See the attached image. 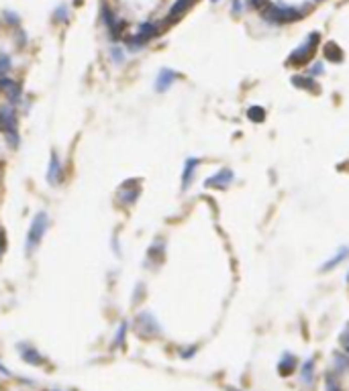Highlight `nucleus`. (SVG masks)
Wrapping results in <instances>:
<instances>
[{"label":"nucleus","instance_id":"f257e3e1","mask_svg":"<svg viewBox=\"0 0 349 391\" xmlns=\"http://www.w3.org/2000/svg\"><path fill=\"white\" fill-rule=\"evenodd\" d=\"M309 13L307 7H290V5H278V3H266L262 9V17L268 23L274 25H288V23H296L305 19V15Z\"/></svg>","mask_w":349,"mask_h":391},{"label":"nucleus","instance_id":"f03ea898","mask_svg":"<svg viewBox=\"0 0 349 391\" xmlns=\"http://www.w3.org/2000/svg\"><path fill=\"white\" fill-rule=\"evenodd\" d=\"M49 228V214L45 210H39L33 218H31V224H29V230H27V238H25V255H33L37 249H39V244L45 236Z\"/></svg>","mask_w":349,"mask_h":391},{"label":"nucleus","instance_id":"7ed1b4c3","mask_svg":"<svg viewBox=\"0 0 349 391\" xmlns=\"http://www.w3.org/2000/svg\"><path fill=\"white\" fill-rule=\"evenodd\" d=\"M319 43H321V33H317V31H313V33H309V37L298 45L294 51L290 53V57H288V66L290 68H301V66H309L311 61H313V57H315V53H317V47H319Z\"/></svg>","mask_w":349,"mask_h":391},{"label":"nucleus","instance_id":"20e7f679","mask_svg":"<svg viewBox=\"0 0 349 391\" xmlns=\"http://www.w3.org/2000/svg\"><path fill=\"white\" fill-rule=\"evenodd\" d=\"M158 35H160V25L147 21V23H141L131 37H125V45L129 51H141V49L152 39H156Z\"/></svg>","mask_w":349,"mask_h":391},{"label":"nucleus","instance_id":"39448f33","mask_svg":"<svg viewBox=\"0 0 349 391\" xmlns=\"http://www.w3.org/2000/svg\"><path fill=\"white\" fill-rule=\"evenodd\" d=\"M0 133L3 137L19 135V108L11 102L0 104Z\"/></svg>","mask_w":349,"mask_h":391},{"label":"nucleus","instance_id":"423d86ee","mask_svg":"<svg viewBox=\"0 0 349 391\" xmlns=\"http://www.w3.org/2000/svg\"><path fill=\"white\" fill-rule=\"evenodd\" d=\"M141 196V183L137 179H129L125 183H121V187L117 189V202L125 208L133 206Z\"/></svg>","mask_w":349,"mask_h":391},{"label":"nucleus","instance_id":"0eeeda50","mask_svg":"<svg viewBox=\"0 0 349 391\" xmlns=\"http://www.w3.org/2000/svg\"><path fill=\"white\" fill-rule=\"evenodd\" d=\"M45 179H47L49 185H60V183L64 181V163H62L58 151H52V155H49Z\"/></svg>","mask_w":349,"mask_h":391},{"label":"nucleus","instance_id":"6e6552de","mask_svg":"<svg viewBox=\"0 0 349 391\" xmlns=\"http://www.w3.org/2000/svg\"><path fill=\"white\" fill-rule=\"evenodd\" d=\"M233 179H235V173H233L231 169L223 167V169H219L215 175H211V177L205 181V185H207V187H215V189H227V187L233 183Z\"/></svg>","mask_w":349,"mask_h":391},{"label":"nucleus","instance_id":"1a4fd4ad","mask_svg":"<svg viewBox=\"0 0 349 391\" xmlns=\"http://www.w3.org/2000/svg\"><path fill=\"white\" fill-rule=\"evenodd\" d=\"M178 78H180V76H178L174 70H170V68L160 70V74H158V78H156V92H160V94L168 92V90L174 86V82H176Z\"/></svg>","mask_w":349,"mask_h":391},{"label":"nucleus","instance_id":"9d476101","mask_svg":"<svg viewBox=\"0 0 349 391\" xmlns=\"http://www.w3.org/2000/svg\"><path fill=\"white\" fill-rule=\"evenodd\" d=\"M198 165H201V161H198L196 157H188L184 161V169H182V189H188L192 185Z\"/></svg>","mask_w":349,"mask_h":391},{"label":"nucleus","instance_id":"9b49d317","mask_svg":"<svg viewBox=\"0 0 349 391\" xmlns=\"http://www.w3.org/2000/svg\"><path fill=\"white\" fill-rule=\"evenodd\" d=\"M194 3H196V0H176V3L172 5V9H170V13H168L166 23H176V21H180V19L188 13V9H190Z\"/></svg>","mask_w":349,"mask_h":391},{"label":"nucleus","instance_id":"f8f14e48","mask_svg":"<svg viewBox=\"0 0 349 391\" xmlns=\"http://www.w3.org/2000/svg\"><path fill=\"white\" fill-rule=\"evenodd\" d=\"M323 53H325V59L327 61H333V63H341L345 59V53H343V49L335 43V41H329L325 43L323 47Z\"/></svg>","mask_w":349,"mask_h":391},{"label":"nucleus","instance_id":"ddd939ff","mask_svg":"<svg viewBox=\"0 0 349 391\" xmlns=\"http://www.w3.org/2000/svg\"><path fill=\"white\" fill-rule=\"evenodd\" d=\"M349 257V247H339V251L329 259V261H325L323 265H321V271L325 273V271H331V269H335L337 265H341L345 259Z\"/></svg>","mask_w":349,"mask_h":391},{"label":"nucleus","instance_id":"4468645a","mask_svg":"<svg viewBox=\"0 0 349 391\" xmlns=\"http://www.w3.org/2000/svg\"><path fill=\"white\" fill-rule=\"evenodd\" d=\"M292 84L296 88H301V90L311 92V94H317L319 92V86H317V82H315L313 76H292Z\"/></svg>","mask_w":349,"mask_h":391},{"label":"nucleus","instance_id":"2eb2a0df","mask_svg":"<svg viewBox=\"0 0 349 391\" xmlns=\"http://www.w3.org/2000/svg\"><path fill=\"white\" fill-rule=\"evenodd\" d=\"M296 367H298V359H296L294 355H290V353H286V355L280 359V363H278V371H280V375H284V377L292 375V373L296 371Z\"/></svg>","mask_w":349,"mask_h":391},{"label":"nucleus","instance_id":"dca6fc26","mask_svg":"<svg viewBox=\"0 0 349 391\" xmlns=\"http://www.w3.org/2000/svg\"><path fill=\"white\" fill-rule=\"evenodd\" d=\"M70 21V7L66 5V3H60L56 9H54V13H52V23L54 25H64V23H68Z\"/></svg>","mask_w":349,"mask_h":391},{"label":"nucleus","instance_id":"f3484780","mask_svg":"<svg viewBox=\"0 0 349 391\" xmlns=\"http://www.w3.org/2000/svg\"><path fill=\"white\" fill-rule=\"evenodd\" d=\"M164 251H166V244L164 240H156L152 247L147 249V261H156V263H162L164 261Z\"/></svg>","mask_w":349,"mask_h":391},{"label":"nucleus","instance_id":"a211bd4d","mask_svg":"<svg viewBox=\"0 0 349 391\" xmlns=\"http://www.w3.org/2000/svg\"><path fill=\"white\" fill-rule=\"evenodd\" d=\"M301 379H303L307 385H313V379H315V361H313V359H307V361L301 365Z\"/></svg>","mask_w":349,"mask_h":391},{"label":"nucleus","instance_id":"6ab92c4d","mask_svg":"<svg viewBox=\"0 0 349 391\" xmlns=\"http://www.w3.org/2000/svg\"><path fill=\"white\" fill-rule=\"evenodd\" d=\"M125 27H127V23H125L123 19H117L111 27H107V29H109L111 39H115V41H117V39H121V37H123V33H125Z\"/></svg>","mask_w":349,"mask_h":391},{"label":"nucleus","instance_id":"aec40b11","mask_svg":"<svg viewBox=\"0 0 349 391\" xmlns=\"http://www.w3.org/2000/svg\"><path fill=\"white\" fill-rule=\"evenodd\" d=\"M247 118L252 122H264L266 120V108L264 106H252L247 110Z\"/></svg>","mask_w":349,"mask_h":391},{"label":"nucleus","instance_id":"412c9836","mask_svg":"<svg viewBox=\"0 0 349 391\" xmlns=\"http://www.w3.org/2000/svg\"><path fill=\"white\" fill-rule=\"evenodd\" d=\"M11 70H13V57L5 51H0V76H9Z\"/></svg>","mask_w":349,"mask_h":391},{"label":"nucleus","instance_id":"4be33fe9","mask_svg":"<svg viewBox=\"0 0 349 391\" xmlns=\"http://www.w3.org/2000/svg\"><path fill=\"white\" fill-rule=\"evenodd\" d=\"M101 19H103V23H105L107 27H111V25H113V23H115L119 17L113 13V9H111V7L103 5V7H101Z\"/></svg>","mask_w":349,"mask_h":391},{"label":"nucleus","instance_id":"5701e85b","mask_svg":"<svg viewBox=\"0 0 349 391\" xmlns=\"http://www.w3.org/2000/svg\"><path fill=\"white\" fill-rule=\"evenodd\" d=\"M109 53H111V61H113L115 66H121V63L125 61V49H123V47H119V45H113Z\"/></svg>","mask_w":349,"mask_h":391},{"label":"nucleus","instance_id":"b1692460","mask_svg":"<svg viewBox=\"0 0 349 391\" xmlns=\"http://www.w3.org/2000/svg\"><path fill=\"white\" fill-rule=\"evenodd\" d=\"M3 21L9 25V27H21V17H19V13H15V11H5L3 13Z\"/></svg>","mask_w":349,"mask_h":391},{"label":"nucleus","instance_id":"393cba45","mask_svg":"<svg viewBox=\"0 0 349 391\" xmlns=\"http://www.w3.org/2000/svg\"><path fill=\"white\" fill-rule=\"evenodd\" d=\"M335 367L339 371H349V355H335Z\"/></svg>","mask_w":349,"mask_h":391},{"label":"nucleus","instance_id":"a878e982","mask_svg":"<svg viewBox=\"0 0 349 391\" xmlns=\"http://www.w3.org/2000/svg\"><path fill=\"white\" fill-rule=\"evenodd\" d=\"M9 249V238H7V230L5 228H0V259H3V255L7 253Z\"/></svg>","mask_w":349,"mask_h":391},{"label":"nucleus","instance_id":"bb28decb","mask_svg":"<svg viewBox=\"0 0 349 391\" xmlns=\"http://www.w3.org/2000/svg\"><path fill=\"white\" fill-rule=\"evenodd\" d=\"M309 74H311L313 78H317V76H323V74H325V68H323V63H321V61H313V63H311V68H309Z\"/></svg>","mask_w":349,"mask_h":391},{"label":"nucleus","instance_id":"cd10ccee","mask_svg":"<svg viewBox=\"0 0 349 391\" xmlns=\"http://www.w3.org/2000/svg\"><path fill=\"white\" fill-rule=\"evenodd\" d=\"M325 383H327V391H339V385H337V381H335L333 375H327Z\"/></svg>","mask_w":349,"mask_h":391},{"label":"nucleus","instance_id":"c85d7f7f","mask_svg":"<svg viewBox=\"0 0 349 391\" xmlns=\"http://www.w3.org/2000/svg\"><path fill=\"white\" fill-rule=\"evenodd\" d=\"M231 11L235 17H239L243 13V5H241V0H233V5H231Z\"/></svg>","mask_w":349,"mask_h":391},{"label":"nucleus","instance_id":"c756f323","mask_svg":"<svg viewBox=\"0 0 349 391\" xmlns=\"http://www.w3.org/2000/svg\"><path fill=\"white\" fill-rule=\"evenodd\" d=\"M82 3H84V0H74V5H76V7H80Z\"/></svg>","mask_w":349,"mask_h":391},{"label":"nucleus","instance_id":"7c9ffc66","mask_svg":"<svg viewBox=\"0 0 349 391\" xmlns=\"http://www.w3.org/2000/svg\"><path fill=\"white\" fill-rule=\"evenodd\" d=\"M347 283H349V271H347Z\"/></svg>","mask_w":349,"mask_h":391},{"label":"nucleus","instance_id":"2f4dec72","mask_svg":"<svg viewBox=\"0 0 349 391\" xmlns=\"http://www.w3.org/2000/svg\"><path fill=\"white\" fill-rule=\"evenodd\" d=\"M315 3H323V0H315Z\"/></svg>","mask_w":349,"mask_h":391},{"label":"nucleus","instance_id":"473e14b6","mask_svg":"<svg viewBox=\"0 0 349 391\" xmlns=\"http://www.w3.org/2000/svg\"><path fill=\"white\" fill-rule=\"evenodd\" d=\"M211 3H219V0H211Z\"/></svg>","mask_w":349,"mask_h":391},{"label":"nucleus","instance_id":"72a5a7b5","mask_svg":"<svg viewBox=\"0 0 349 391\" xmlns=\"http://www.w3.org/2000/svg\"><path fill=\"white\" fill-rule=\"evenodd\" d=\"M0 21H3V17H0Z\"/></svg>","mask_w":349,"mask_h":391}]
</instances>
